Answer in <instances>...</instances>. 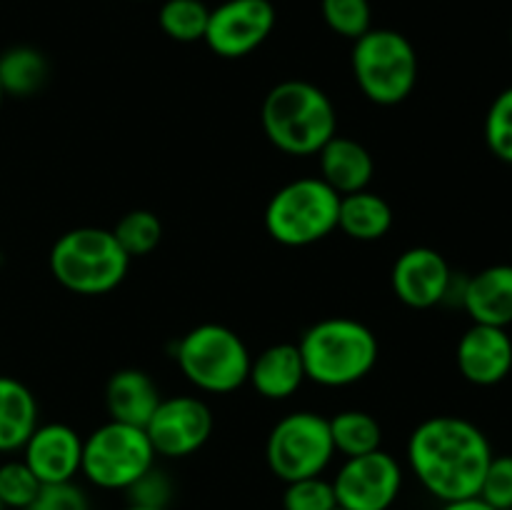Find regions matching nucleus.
<instances>
[{
	"instance_id": "nucleus-31",
	"label": "nucleus",
	"mask_w": 512,
	"mask_h": 510,
	"mask_svg": "<svg viewBox=\"0 0 512 510\" xmlns=\"http://www.w3.org/2000/svg\"><path fill=\"white\" fill-rule=\"evenodd\" d=\"M478 498L495 510H512V455H493Z\"/></svg>"
},
{
	"instance_id": "nucleus-8",
	"label": "nucleus",
	"mask_w": 512,
	"mask_h": 510,
	"mask_svg": "<svg viewBox=\"0 0 512 510\" xmlns=\"http://www.w3.org/2000/svg\"><path fill=\"white\" fill-rule=\"evenodd\" d=\"M155 458L145 428L108 420L83 438L80 473L100 490H128L153 468Z\"/></svg>"
},
{
	"instance_id": "nucleus-2",
	"label": "nucleus",
	"mask_w": 512,
	"mask_h": 510,
	"mask_svg": "<svg viewBox=\"0 0 512 510\" xmlns=\"http://www.w3.org/2000/svg\"><path fill=\"white\" fill-rule=\"evenodd\" d=\"M263 133L285 155H318L338 135V110L323 88L308 80H283L260 108Z\"/></svg>"
},
{
	"instance_id": "nucleus-16",
	"label": "nucleus",
	"mask_w": 512,
	"mask_h": 510,
	"mask_svg": "<svg viewBox=\"0 0 512 510\" xmlns=\"http://www.w3.org/2000/svg\"><path fill=\"white\" fill-rule=\"evenodd\" d=\"M460 305L473 323L495 328L512 325V265H490L465 278Z\"/></svg>"
},
{
	"instance_id": "nucleus-27",
	"label": "nucleus",
	"mask_w": 512,
	"mask_h": 510,
	"mask_svg": "<svg viewBox=\"0 0 512 510\" xmlns=\"http://www.w3.org/2000/svg\"><path fill=\"white\" fill-rule=\"evenodd\" d=\"M43 488L25 460H5L0 465V503L5 510H25Z\"/></svg>"
},
{
	"instance_id": "nucleus-26",
	"label": "nucleus",
	"mask_w": 512,
	"mask_h": 510,
	"mask_svg": "<svg viewBox=\"0 0 512 510\" xmlns=\"http://www.w3.org/2000/svg\"><path fill=\"white\" fill-rule=\"evenodd\" d=\"M320 10H323L325 25L348 40H358L373 28L370 0H323Z\"/></svg>"
},
{
	"instance_id": "nucleus-38",
	"label": "nucleus",
	"mask_w": 512,
	"mask_h": 510,
	"mask_svg": "<svg viewBox=\"0 0 512 510\" xmlns=\"http://www.w3.org/2000/svg\"><path fill=\"white\" fill-rule=\"evenodd\" d=\"M335 510H343V508H335Z\"/></svg>"
},
{
	"instance_id": "nucleus-12",
	"label": "nucleus",
	"mask_w": 512,
	"mask_h": 510,
	"mask_svg": "<svg viewBox=\"0 0 512 510\" xmlns=\"http://www.w3.org/2000/svg\"><path fill=\"white\" fill-rule=\"evenodd\" d=\"M275 8L270 0H225L210 10L205 45L220 58H245L270 38Z\"/></svg>"
},
{
	"instance_id": "nucleus-21",
	"label": "nucleus",
	"mask_w": 512,
	"mask_h": 510,
	"mask_svg": "<svg viewBox=\"0 0 512 510\" xmlns=\"http://www.w3.org/2000/svg\"><path fill=\"white\" fill-rule=\"evenodd\" d=\"M393 208L383 195L373 190H358V193L340 195L338 210V230H343L348 238L360 243H373L385 238L393 228Z\"/></svg>"
},
{
	"instance_id": "nucleus-17",
	"label": "nucleus",
	"mask_w": 512,
	"mask_h": 510,
	"mask_svg": "<svg viewBox=\"0 0 512 510\" xmlns=\"http://www.w3.org/2000/svg\"><path fill=\"white\" fill-rule=\"evenodd\" d=\"M158 383L140 368L115 370L105 383V408L110 420L145 428L160 405Z\"/></svg>"
},
{
	"instance_id": "nucleus-9",
	"label": "nucleus",
	"mask_w": 512,
	"mask_h": 510,
	"mask_svg": "<svg viewBox=\"0 0 512 510\" xmlns=\"http://www.w3.org/2000/svg\"><path fill=\"white\" fill-rule=\"evenodd\" d=\"M333 458L328 418L313 410H295L280 418L265 440V463L283 483L323 475Z\"/></svg>"
},
{
	"instance_id": "nucleus-11",
	"label": "nucleus",
	"mask_w": 512,
	"mask_h": 510,
	"mask_svg": "<svg viewBox=\"0 0 512 510\" xmlns=\"http://www.w3.org/2000/svg\"><path fill=\"white\" fill-rule=\"evenodd\" d=\"M215 428L213 410L195 395L163 398L153 418L145 425L155 455L163 458H188L210 440Z\"/></svg>"
},
{
	"instance_id": "nucleus-18",
	"label": "nucleus",
	"mask_w": 512,
	"mask_h": 510,
	"mask_svg": "<svg viewBox=\"0 0 512 510\" xmlns=\"http://www.w3.org/2000/svg\"><path fill=\"white\" fill-rule=\"evenodd\" d=\"M305 365L298 343H275L250 363L248 383L265 400H288L305 383Z\"/></svg>"
},
{
	"instance_id": "nucleus-7",
	"label": "nucleus",
	"mask_w": 512,
	"mask_h": 510,
	"mask_svg": "<svg viewBox=\"0 0 512 510\" xmlns=\"http://www.w3.org/2000/svg\"><path fill=\"white\" fill-rule=\"evenodd\" d=\"M340 195L320 178H298L275 190L263 223L285 248H308L338 230Z\"/></svg>"
},
{
	"instance_id": "nucleus-32",
	"label": "nucleus",
	"mask_w": 512,
	"mask_h": 510,
	"mask_svg": "<svg viewBox=\"0 0 512 510\" xmlns=\"http://www.w3.org/2000/svg\"><path fill=\"white\" fill-rule=\"evenodd\" d=\"M25 510H90L88 493L75 480L43 485Z\"/></svg>"
},
{
	"instance_id": "nucleus-23",
	"label": "nucleus",
	"mask_w": 512,
	"mask_h": 510,
	"mask_svg": "<svg viewBox=\"0 0 512 510\" xmlns=\"http://www.w3.org/2000/svg\"><path fill=\"white\" fill-rule=\"evenodd\" d=\"M328 425L335 453L345 455V458L373 453L383 445V428L375 415L365 413V410H340L333 418H328Z\"/></svg>"
},
{
	"instance_id": "nucleus-35",
	"label": "nucleus",
	"mask_w": 512,
	"mask_h": 510,
	"mask_svg": "<svg viewBox=\"0 0 512 510\" xmlns=\"http://www.w3.org/2000/svg\"><path fill=\"white\" fill-rule=\"evenodd\" d=\"M3 98H5V95H3V90H0V103H3Z\"/></svg>"
},
{
	"instance_id": "nucleus-24",
	"label": "nucleus",
	"mask_w": 512,
	"mask_h": 510,
	"mask_svg": "<svg viewBox=\"0 0 512 510\" xmlns=\"http://www.w3.org/2000/svg\"><path fill=\"white\" fill-rule=\"evenodd\" d=\"M210 8L203 0H165L160 5L158 25L170 40L195 43L205 38Z\"/></svg>"
},
{
	"instance_id": "nucleus-13",
	"label": "nucleus",
	"mask_w": 512,
	"mask_h": 510,
	"mask_svg": "<svg viewBox=\"0 0 512 510\" xmlns=\"http://www.w3.org/2000/svg\"><path fill=\"white\" fill-rule=\"evenodd\" d=\"M453 278L455 273L445 255L428 245L400 253L390 273V283L398 300L413 310H428L445 303Z\"/></svg>"
},
{
	"instance_id": "nucleus-14",
	"label": "nucleus",
	"mask_w": 512,
	"mask_h": 510,
	"mask_svg": "<svg viewBox=\"0 0 512 510\" xmlns=\"http://www.w3.org/2000/svg\"><path fill=\"white\" fill-rule=\"evenodd\" d=\"M23 460L43 485L75 480L83 463V438L65 423H45L25 440Z\"/></svg>"
},
{
	"instance_id": "nucleus-36",
	"label": "nucleus",
	"mask_w": 512,
	"mask_h": 510,
	"mask_svg": "<svg viewBox=\"0 0 512 510\" xmlns=\"http://www.w3.org/2000/svg\"><path fill=\"white\" fill-rule=\"evenodd\" d=\"M0 510H5V508H3V503H0Z\"/></svg>"
},
{
	"instance_id": "nucleus-10",
	"label": "nucleus",
	"mask_w": 512,
	"mask_h": 510,
	"mask_svg": "<svg viewBox=\"0 0 512 510\" xmlns=\"http://www.w3.org/2000/svg\"><path fill=\"white\" fill-rule=\"evenodd\" d=\"M335 503L343 510H390L403 490V468L383 448L345 458L335 478Z\"/></svg>"
},
{
	"instance_id": "nucleus-19",
	"label": "nucleus",
	"mask_w": 512,
	"mask_h": 510,
	"mask_svg": "<svg viewBox=\"0 0 512 510\" xmlns=\"http://www.w3.org/2000/svg\"><path fill=\"white\" fill-rule=\"evenodd\" d=\"M320 180L330 185L338 195H350L365 190L375 175V160L363 143L345 135H333L320 148Z\"/></svg>"
},
{
	"instance_id": "nucleus-5",
	"label": "nucleus",
	"mask_w": 512,
	"mask_h": 510,
	"mask_svg": "<svg viewBox=\"0 0 512 510\" xmlns=\"http://www.w3.org/2000/svg\"><path fill=\"white\" fill-rule=\"evenodd\" d=\"M355 83L375 105H398L413 95L418 85V53L403 33L390 28H370L353 40Z\"/></svg>"
},
{
	"instance_id": "nucleus-33",
	"label": "nucleus",
	"mask_w": 512,
	"mask_h": 510,
	"mask_svg": "<svg viewBox=\"0 0 512 510\" xmlns=\"http://www.w3.org/2000/svg\"><path fill=\"white\" fill-rule=\"evenodd\" d=\"M438 510H495L485 503L483 498H460V500H450V503H443Z\"/></svg>"
},
{
	"instance_id": "nucleus-6",
	"label": "nucleus",
	"mask_w": 512,
	"mask_h": 510,
	"mask_svg": "<svg viewBox=\"0 0 512 510\" xmlns=\"http://www.w3.org/2000/svg\"><path fill=\"white\" fill-rule=\"evenodd\" d=\"M175 360L190 385L203 393L225 395L248 383L253 355L228 325L203 323L180 338Z\"/></svg>"
},
{
	"instance_id": "nucleus-28",
	"label": "nucleus",
	"mask_w": 512,
	"mask_h": 510,
	"mask_svg": "<svg viewBox=\"0 0 512 510\" xmlns=\"http://www.w3.org/2000/svg\"><path fill=\"white\" fill-rule=\"evenodd\" d=\"M485 143L495 158L512 165V85L490 103L485 115Z\"/></svg>"
},
{
	"instance_id": "nucleus-29",
	"label": "nucleus",
	"mask_w": 512,
	"mask_h": 510,
	"mask_svg": "<svg viewBox=\"0 0 512 510\" xmlns=\"http://www.w3.org/2000/svg\"><path fill=\"white\" fill-rule=\"evenodd\" d=\"M335 490L323 475L285 483L283 510H335Z\"/></svg>"
},
{
	"instance_id": "nucleus-22",
	"label": "nucleus",
	"mask_w": 512,
	"mask_h": 510,
	"mask_svg": "<svg viewBox=\"0 0 512 510\" xmlns=\"http://www.w3.org/2000/svg\"><path fill=\"white\" fill-rule=\"evenodd\" d=\"M48 58L30 45H13L0 53V90L13 98H30L40 93L48 80Z\"/></svg>"
},
{
	"instance_id": "nucleus-30",
	"label": "nucleus",
	"mask_w": 512,
	"mask_h": 510,
	"mask_svg": "<svg viewBox=\"0 0 512 510\" xmlns=\"http://www.w3.org/2000/svg\"><path fill=\"white\" fill-rule=\"evenodd\" d=\"M125 493H128L130 505H143V508H170L175 488L173 480L168 478V473L160 470L158 465H153V468H150L148 473L140 475Z\"/></svg>"
},
{
	"instance_id": "nucleus-20",
	"label": "nucleus",
	"mask_w": 512,
	"mask_h": 510,
	"mask_svg": "<svg viewBox=\"0 0 512 510\" xmlns=\"http://www.w3.org/2000/svg\"><path fill=\"white\" fill-rule=\"evenodd\" d=\"M33 390L10 375H0V453H15L38 428Z\"/></svg>"
},
{
	"instance_id": "nucleus-1",
	"label": "nucleus",
	"mask_w": 512,
	"mask_h": 510,
	"mask_svg": "<svg viewBox=\"0 0 512 510\" xmlns=\"http://www.w3.org/2000/svg\"><path fill=\"white\" fill-rule=\"evenodd\" d=\"M493 455L488 435L458 415L423 420L408 440L410 470L440 503L475 498Z\"/></svg>"
},
{
	"instance_id": "nucleus-25",
	"label": "nucleus",
	"mask_w": 512,
	"mask_h": 510,
	"mask_svg": "<svg viewBox=\"0 0 512 510\" xmlns=\"http://www.w3.org/2000/svg\"><path fill=\"white\" fill-rule=\"evenodd\" d=\"M115 240L120 243V248L128 253V258H143L150 255L163 240V223H160L158 215L153 210H130L123 218L115 223L113 228Z\"/></svg>"
},
{
	"instance_id": "nucleus-3",
	"label": "nucleus",
	"mask_w": 512,
	"mask_h": 510,
	"mask_svg": "<svg viewBox=\"0 0 512 510\" xmlns=\"http://www.w3.org/2000/svg\"><path fill=\"white\" fill-rule=\"evenodd\" d=\"M305 378L323 388H348L360 383L378 365V335L365 323L345 315L318 320L298 343Z\"/></svg>"
},
{
	"instance_id": "nucleus-37",
	"label": "nucleus",
	"mask_w": 512,
	"mask_h": 510,
	"mask_svg": "<svg viewBox=\"0 0 512 510\" xmlns=\"http://www.w3.org/2000/svg\"><path fill=\"white\" fill-rule=\"evenodd\" d=\"M510 40H512V30H510Z\"/></svg>"
},
{
	"instance_id": "nucleus-4",
	"label": "nucleus",
	"mask_w": 512,
	"mask_h": 510,
	"mask_svg": "<svg viewBox=\"0 0 512 510\" xmlns=\"http://www.w3.org/2000/svg\"><path fill=\"white\" fill-rule=\"evenodd\" d=\"M50 273L75 295H105L118 288L130 268V258L113 230L73 228L50 248Z\"/></svg>"
},
{
	"instance_id": "nucleus-15",
	"label": "nucleus",
	"mask_w": 512,
	"mask_h": 510,
	"mask_svg": "<svg viewBox=\"0 0 512 510\" xmlns=\"http://www.w3.org/2000/svg\"><path fill=\"white\" fill-rule=\"evenodd\" d=\"M455 363L468 383L480 388L503 383L512 370V338L508 328L473 323L460 335Z\"/></svg>"
},
{
	"instance_id": "nucleus-34",
	"label": "nucleus",
	"mask_w": 512,
	"mask_h": 510,
	"mask_svg": "<svg viewBox=\"0 0 512 510\" xmlns=\"http://www.w3.org/2000/svg\"><path fill=\"white\" fill-rule=\"evenodd\" d=\"M123 510H170V508H143V505H125Z\"/></svg>"
}]
</instances>
